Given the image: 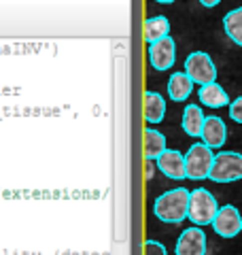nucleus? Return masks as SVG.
Listing matches in <instances>:
<instances>
[{"mask_svg": "<svg viewBox=\"0 0 242 255\" xmlns=\"http://www.w3.org/2000/svg\"><path fill=\"white\" fill-rule=\"evenodd\" d=\"M149 62L159 73L170 70L176 62V43L170 36H164L155 43H149Z\"/></svg>", "mask_w": 242, "mask_h": 255, "instance_id": "0eeeda50", "label": "nucleus"}, {"mask_svg": "<svg viewBox=\"0 0 242 255\" xmlns=\"http://www.w3.org/2000/svg\"><path fill=\"white\" fill-rule=\"evenodd\" d=\"M144 255H168L166 247L157 241H147L144 243Z\"/></svg>", "mask_w": 242, "mask_h": 255, "instance_id": "a211bd4d", "label": "nucleus"}, {"mask_svg": "<svg viewBox=\"0 0 242 255\" xmlns=\"http://www.w3.org/2000/svg\"><path fill=\"white\" fill-rule=\"evenodd\" d=\"M166 147V136L153 128H147L144 130V159H157L161 153H164Z\"/></svg>", "mask_w": 242, "mask_h": 255, "instance_id": "dca6fc26", "label": "nucleus"}, {"mask_svg": "<svg viewBox=\"0 0 242 255\" xmlns=\"http://www.w3.org/2000/svg\"><path fill=\"white\" fill-rule=\"evenodd\" d=\"M155 162H157V168L164 172L168 179H174V181L187 179V172H185V155L181 151L166 149Z\"/></svg>", "mask_w": 242, "mask_h": 255, "instance_id": "1a4fd4ad", "label": "nucleus"}, {"mask_svg": "<svg viewBox=\"0 0 242 255\" xmlns=\"http://www.w3.org/2000/svg\"><path fill=\"white\" fill-rule=\"evenodd\" d=\"M208 179L215 183H234L242 179V153L236 151H221L213 159Z\"/></svg>", "mask_w": 242, "mask_h": 255, "instance_id": "7ed1b4c3", "label": "nucleus"}, {"mask_svg": "<svg viewBox=\"0 0 242 255\" xmlns=\"http://www.w3.org/2000/svg\"><path fill=\"white\" fill-rule=\"evenodd\" d=\"M219 2H221V0H200V4L202 6H208V9H213V6H217Z\"/></svg>", "mask_w": 242, "mask_h": 255, "instance_id": "412c9836", "label": "nucleus"}, {"mask_svg": "<svg viewBox=\"0 0 242 255\" xmlns=\"http://www.w3.org/2000/svg\"><path fill=\"white\" fill-rule=\"evenodd\" d=\"M155 2H159V4H172L174 0H155Z\"/></svg>", "mask_w": 242, "mask_h": 255, "instance_id": "4be33fe9", "label": "nucleus"}, {"mask_svg": "<svg viewBox=\"0 0 242 255\" xmlns=\"http://www.w3.org/2000/svg\"><path fill=\"white\" fill-rule=\"evenodd\" d=\"M166 115V100L157 92L144 94V119L149 124H159Z\"/></svg>", "mask_w": 242, "mask_h": 255, "instance_id": "2eb2a0df", "label": "nucleus"}, {"mask_svg": "<svg viewBox=\"0 0 242 255\" xmlns=\"http://www.w3.org/2000/svg\"><path fill=\"white\" fill-rule=\"evenodd\" d=\"M185 73L189 75V79L198 85H206L217 81V66L213 58L206 51H193L185 60Z\"/></svg>", "mask_w": 242, "mask_h": 255, "instance_id": "39448f33", "label": "nucleus"}, {"mask_svg": "<svg viewBox=\"0 0 242 255\" xmlns=\"http://www.w3.org/2000/svg\"><path fill=\"white\" fill-rule=\"evenodd\" d=\"M176 255H206V234L200 226H191L183 230V234L176 241Z\"/></svg>", "mask_w": 242, "mask_h": 255, "instance_id": "6e6552de", "label": "nucleus"}, {"mask_svg": "<svg viewBox=\"0 0 242 255\" xmlns=\"http://www.w3.org/2000/svg\"><path fill=\"white\" fill-rule=\"evenodd\" d=\"M230 117L236 124H242V96H238L236 100L230 102Z\"/></svg>", "mask_w": 242, "mask_h": 255, "instance_id": "6ab92c4d", "label": "nucleus"}, {"mask_svg": "<svg viewBox=\"0 0 242 255\" xmlns=\"http://www.w3.org/2000/svg\"><path fill=\"white\" fill-rule=\"evenodd\" d=\"M200 138L204 140V145H208L211 149H221L225 145V140H228V128H225V122L217 115L206 117Z\"/></svg>", "mask_w": 242, "mask_h": 255, "instance_id": "9d476101", "label": "nucleus"}, {"mask_svg": "<svg viewBox=\"0 0 242 255\" xmlns=\"http://www.w3.org/2000/svg\"><path fill=\"white\" fill-rule=\"evenodd\" d=\"M155 159H147V168H144V177L147 179H153V172H155V166H153Z\"/></svg>", "mask_w": 242, "mask_h": 255, "instance_id": "aec40b11", "label": "nucleus"}, {"mask_svg": "<svg viewBox=\"0 0 242 255\" xmlns=\"http://www.w3.org/2000/svg\"><path fill=\"white\" fill-rule=\"evenodd\" d=\"M204 111L198 105H187L183 111V130L191 138L202 136V128H204Z\"/></svg>", "mask_w": 242, "mask_h": 255, "instance_id": "f8f14e48", "label": "nucleus"}, {"mask_svg": "<svg viewBox=\"0 0 242 255\" xmlns=\"http://www.w3.org/2000/svg\"><path fill=\"white\" fill-rule=\"evenodd\" d=\"M193 92V81L189 79L187 73H174L168 81V96L174 102H183L187 100Z\"/></svg>", "mask_w": 242, "mask_h": 255, "instance_id": "ddd939ff", "label": "nucleus"}, {"mask_svg": "<svg viewBox=\"0 0 242 255\" xmlns=\"http://www.w3.org/2000/svg\"><path fill=\"white\" fill-rule=\"evenodd\" d=\"M213 159H215V153L208 145H204V142L191 145L189 151L185 153V172H187V179H191V181L208 179Z\"/></svg>", "mask_w": 242, "mask_h": 255, "instance_id": "20e7f679", "label": "nucleus"}, {"mask_svg": "<svg viewBox=\"0 0 242 255\" xmlns=\"http://www.w3.org/2000/svg\"><path fill=\"white\" fill-rule=\"evenodd\" d=\"M187 211H189V189L185 187L166 191L153 204L155 217L164 223H181L183 219H187Z\"/></svg>", "mask_w": 242, "mask_h": 255, "instance_id": "f257e3e1", "label": "nucleus"}, {"mask_svg": "<svg viewBox=\"0 0 242 255\" xmlns=\"http://www.w3.org/2000/svg\"><path fill=\"white\" fill-rule=\"evenodd\" d=\"M198 98H200L202 105L208 107V109H221V107H228L230 105V96L225 94V90L217 81L206 83V85H200Z\"/></svg>", "mask_w": 242, "mask_h": 255, "instance_id": "9b49d317", "label": "nucleus"}, {"mask_svg": "<svg viewBox=\"0 0 242 255\" xmlns=\"http://www.w3.org/2000/svg\"><path fill=\"white\" fill-rule=\"evenodd\" d=\"M142 32H144V41L155 43L164 36H170V21H168V17H164V15H155V17L144 19Z\"/></svg>", "mask_w": 242, "mask_h": 255, "instance_id": "4468645a", "label": "nucleus"}, {"mask_svg": "<svg viewBox=\"0 0 242 255\" xmlns=\"http://www.w3.org/2000/svg\"><path fill=\"white\" fill-rule=\"evenodd\" d=\"M213 230L221 238H234L242 232V215L236 206L232 204H225L219 206L215 219H213Z\"/></svg>", "mask_w": 242, "mask_h": 255, "instance_id": "423d86ee", "label": "nucleus"}, {"mask_svg": "<svg viewBox=\"0 0 242 255\" xmlns=\"http://www.w3.org/2000/svg\"><path fill=\"white\" fill-rule=\"evenodd\" d=\"M223 30L234 43L242 47V6L240 9H232L223 17Z\"/></svg>", "mask_w": 242, "mask_h": 255, "instance_id": "f3484780", "label": "nucleus"}, {"mask_svg": "<svg viewBox=\"0 0 242 255\" xmlns=\"http://www.w3.org/2000/svg\"><path fill=\"white\" fill-rule=\"evenodd\" d=\"M217 211H219V204H217V198L204 187H198L189 191V211H187V219L193 226H208L213 223Z\"/></svg>", "mask_w": 242, "mask_h": 255, "instance_id": "f03ea898", "label": "nucleus"}]
</instances>
